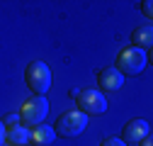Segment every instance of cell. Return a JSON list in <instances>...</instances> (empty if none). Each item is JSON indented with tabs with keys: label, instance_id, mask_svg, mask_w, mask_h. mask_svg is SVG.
I'll return each instance as SVG.
<instances>
[{
	"label": "cell",
	"instance_id": "ba28073f",
	"mask_svg": "<svg viewBox=\"0 0 153 146\" xmlns=\"http://www.w3.org/2000/svg\"><path fill=\"white\" fill-rule=\"evenodd\" d=\"M131 44L134 49H141V51H148L153 46V27L151 25H141L131 32Z\"/></svg>",
	"mask_w": 153,
	"mask_h": 146
},
{
	"label": "cell",
	"instance_id": "52a82bcc",
	"mask_svg": "<svg viewBox=\"0 0 153 146\" xmlns=\"http://www.w3.org/2000/svg\"><path fill=\"white\" fill-rule=\"evenodd\" d=\"M97 80H100V88L105 90V93H117V90L124 85V76H122L117 68H105V71H100Z\"/></svg>",
	"mask_w": 153,
	"mask_h": 146
},
{
	"label": "cell",
	"instance_id": "5b68a950",
	"mask_svg": "<svg viewBox=\"0 0 153 146\" xmlns=\"http://www.w3.org/2000/svg\"><path fill=\"white\" fill-rule=\"evenodd\" d=\"M78 112H83V115H105L107 112V98L100 90H83V93H78Z\"/></svg>",
	"mask_w": 153,
	"mask_h": 146
},
{
	"label": "cell",
	"instance_id": "8992f818",
	"mask_svg": "<svg viewBox=\"0 0 153 146\" xmlns=\"http://www.w3.org/2000/svg\"><path fill=\"white\" fill-rule=\"evenodd\" d=\"M148 136H151V124L146 119H131V122H126L124 132H122V141L124 144L126 141L129 144H141Z\"/></svg>",
	"mask_w": 153,
	"mask_h": 146
},
{
	"label": "cell",
	"instance_id": "7a4b0ae2",
	"mask_svg": "<svg viewBox=\"0 0 153 146\" xmlns=\"http://www.w3.org/2000/svg\"><path fill=\"white\" fill-rule=\"evenodd\" d=\"M49 115V100L44 95H34L29 100L22 102V112H20V122H25L27 127H39Z\"/></svg>",
	"mask_w": 153,
	"mask_h": 146
},
{
	"label": "cell",
	"instance_id": "3957f363",
	"mask_svg": "<svg viewBox=\"0 0 153 146\" xmlns=\"http://www.w3.org/2000/svg\"><path fill=\"white\" fill-rule=\"evenodd\" d=\"M148 59H146V51L141 49H122L119 56H117V71L122 73V76H139V73L146 68Z\"/></svg>",
	"mask_w": 153,
	"mask_h": 146
},
{
	"label": "cell",
	"instance_id": "6da1fadb",
	"mask_svg": "<svg viewBox=\"0 0 153 146\" xmlns=\"http://www.w3.org/2000/svg\"><path fill=\"white\" fill-rule=\"evenodd\" d=\"M25 78L34 95H46V90L51 88V68L44 61H32L25 71Z\"/></svg>",
	"mask_w": 153,
	"mask_h": 146
},
{
	"label": "cell",
	"instance_id": "277c9868",
	"mask_svg": "<svg viewBox=\"0 0 153 146\" xmlns=\"http://www.w3.org/2000/svg\"><path fill=\"white\" fill-rule=\"evenodd\" d=\"M88 129V115L73 110V112H66L59 117V124H56V134H61L63 139H78L83 132Z\"/></svg>",
	"mask_w": 153,
	"mask_h": 146
},
{
	"label": "cell",
	"instance_id": "30bf717a",
	"mask_svg": "<svg viewBox=\"0 0 153 146\" xmlns=\"http://www.w3.org/2000/svg\"><path fill=\"white\" fill-rule=\"evenodd\" d=\"M56 139V132H53V127H46V124H39V127H34L32 129V141L36 146H51Z\"/></svg>",
	"mask_w": 153,
	"mask_h": 146
},
{
	"label": "cell",
	"instance_id": "7c38bea8",
	"mask_svg": "<svg viewBox=\"0 0 153 146\" xmlns=\"http://www.w3.org/2000/svg\"><path fill=\"white\" fill-rule=\"evenodd\" d=\"M141 5H143V15L146 17H153V3H151V0H143Z\"/></svg>",
	"mask_w": 153,
	"mask_h": 146
},
{
	"label": "cell",
	"instance_id": "5bb4252c",
	"mask_svg": "<svg viewBox=\"0 0 153 146\" xmlns=\"http://www.w3.org/2000/svg\"><path fill=\"white\" fill-rule=\"evenodd\" d=\"M5 144V124H3V119H0V146Z\"/></svg>",
	"mask_w": 153,
	"mask_h": 146
},
{
	"label": "cell",
	"instance_id": "8fae6325",
	"mask_svg": "<svg viewBox=\"0 0 153 146\" xmlns=\"http://www.w3.org/2000/svg\"><path fill=\"white\" fill-rule=\"evenodd\" d=\"M17 122H20V115H7V117L3 119L5 127H17Z\"/></svg>",
	"mask_w": 153,
	"mask_h": 146
},
{
	"label": "cell",
	"instance_id": "9a60e30c",
	"mask_svg": "<svg viewBox=\"0 0 153 146\" xmlns=\"http://www.w3.org/2000/svg\"><path fill=\"white\" fill-rule=\"evenodd\" d=\"M141 146H153V144H151V139H143V141H141Z\"/></svg>",
	"mask_w": 153,
	"mask_h": 146
},
{
	"label": "cell",
	"instance_id": "9c48e42d",
	"mask_svg": "<svg viewBox=\"0 0 153 146\" xmlns=\"http://www.w3.org/2000/svg\"><path fill=\"white\" fill-rule=\"evenodd\" d=\"M5 141L10 144V146H27V144H32V132L27 129V127H10V129L5 132Z\"/></svg>",
	"mask_w": 153,
	"mask_h": 146
},
{
	"label": "cell",
	"instance_id": "4fadbf2b",
	"mask_svg": "<svg viewBox=\"0 0 153 146\" xmlns=\"http://www.w3.org/2000/svg\"><path fill=\"white\" fill-rule=\"evenodd\" d=\"M102 146H126V144H124L122 139H107V141H105Z\"/></svg>",
	"mask_w": 153,
	"mask_h": 146
}]
</instances>
